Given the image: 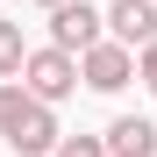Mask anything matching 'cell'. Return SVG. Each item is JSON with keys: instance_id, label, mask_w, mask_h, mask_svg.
Here are the masks:
<instances>
[{"instance_id": "5", "label": "cell", "mask_w": 157, "mask_h": 157, "mask_svg": "<svg viewBox=\"0 0 157 157\" xmlns=\"http://www.w3.org/2000/svg\"><path fill=\"white\" fill-rule=\"evenodd\" d=\"M100 21H107V36L128 43V50H143L157 36V0H114V7H100Z\"/></svg>"}, {"instance_id": "4", "label": "cell", "mask_w": 157, "mask_h": 157, "mask_svg": "<svg viewBox=\"0 0 157 157\" xmlns=\"http://www.w3.org/2000/svg\"><path fill=\"white\" fill-rule=\"evenodd\" d=\"M43 14H50V43H57V50H71V57H78L93 36H107V21H100V7H93V0H57V7H43Z\"/></svg>"}, {"instance_id": "10", "label": "cell", "mask_w": 157, "mask_h": 157, "mask_svg": "<svg viewBox=\"0 0 157 157\" xmlns=\"http://www.w3.org/2000/svg\"><path fill=\"white\" fill-rule=\"evenodd\" d=\"M36 7H57V0H36Z\"/></svg>"}, {"instance_id": "6", "label": "cell", "mask_w": 157, "mask_h": 157, "mask_svg": "<svg viewBox=\"0 0 157 157\" xmlns=\"http://www.w3.org/2000/svg\"><path fill=\"white\" fill-rule=\"evenodd\" d=\"M100 143H107V157H157V121H143V114H114L107 128H100Z\"/></svg>"}, {"instance_id": "7", "label": "cell", "mask_w": 157, "mask_h": 157, "mask_svg": "<svg viewBox=\"0 0 157 157\" xmlns=\"http://www.w3.org/2000/svg\"><path fill=\"white\" fill-rule=\"evenodd\" d=\"M21 50H29V43H21V21H0V78L21 71Z\"/></svg>"}, {"instance_id": "9", "label": "cell", "mask_w": 157, "mask_h": 157, "mask_svg": "<svg viewBox=\"0 0 157 157\" xmlns=\"http://www.w3.org/2000/svg\"><path fill=\"white\" fill-rule=\"evenodd\" d=\"M136 78H143V86H150V93H157V36H150V43H143V50H136Z\"/></svg>"}, {"instance_id": "3", "label": "cell", "mask_w": 157, "mask_h": 157, "mask_svg": "<svg viewBox=\"0 0 157 157\" xmlns=\"http://www.w3.org/2000/svg\"><path fill=\"white\" fill-rule=\"evenodd\" d=\"M78 78H86L93 93H121L128 78H136V50L114 43V36H93L86 50H78Z\"/></svg>"}, {"instance_id": "2", "label": "cell", "mask_w": 157, "mask_h": 157, "mask_svg": "<svg viewBox=\"0 0 157 157\" xmlns=\"http://www.w3.org/2000/svg\"><path fill=\"white\" fill-rule=\"evenodd\" d=\"M21 86H29L36 100H50V107H57V100H71L78 93V57L71 50H57V43H43V50H21Z\"/></svg>"}, {"instance_id": "8", "label": "cell", "mask_w": 157, "mask_h": 157, "mask_svg": "<svg viewBox=\"0 0 157 157\" xmlns=\"http://www.w3.org/2000/svg\"><path fill=\"white\" fill-rule=\"evenodd\" d=\"M50 157H107V143H100V136H64V128H57Z\"/></svg>"}, {"instance_id": "1", "label": "cell", "mask_w": 157, "mask_h": 157, "mask_svg": "<svg viewBox=\"0 0 157 157\" xmlns=\"http://www.w3.org/2000/svg\"><path fill=\"white\" fill-rule=\"evenodd\" d=\"M0 143H7L14 157H43L50 143H57V107L36 100L21 78H0Z\"/></svg>"}]
</instances>
